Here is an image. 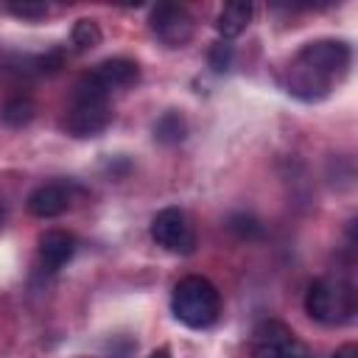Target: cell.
<instances>
[{"mask_svg":"<svg viewBox=\"0 0 358 358\" xmlns=\"http://www.w3.org/2000/svg\"><path fill=\"white\" fill-rule=\"evenodd\" d=\"M73 45L76 50H92L101 45V28L95 20H78L73 25Z\"/></svg>","mask_w":358,"mask_h":358,"instance_id":"5bb4252c","label":"cell"},{"mask_svg":"<svg viewBox=\"0 0 358 358\" xmlns=\"http://www.w3.org/2000/svg\"><path fill=\"white\" fill-rule=\"evenodd\" d=\"M87 76H90L92 84H98L106 95H112V92H123V90H129L131 84H137L140 67H137V62H131V59H126V56H115V59H103L101 64H95Z\"/></svg>","mask_w":358,"mask_h":358,"instance_id":"9c48e42d","label":"cell"},{"mask_svg":"<svg viewBox=\"0 0 358 358\" xmlns=\"http://www.w3.org/2000/svg\"><path fill=\"white\" fill-rule=\"evenodd\" d=\"M352 50L341 39H313L296 50L285 70V90L299 101H322L347 76Z\"/></svg>","mask_w":358,"mask_h":358,"instance_id":"6da1fadb","label":"cell"},{"mask_svg":"<svg viewBox=\"0 0 358 358\" xmlns=\"http://www.w3.org/2000/svg\"><path fill=\"white\" fill-rule=\"evenodd\" d=\"M229 229H235L241 238H249V235L257 232L260 227H257V221H255L252 215H235V218L229 221Z\"/></svg>","mask_w":358,"mask_h":358,"instance_id":"e0dca14e","label":"cell"},{"mask_svg":"<svg viewBox=\"0 0 358 358\" xmlns=\"http://www.w3.org/2000/svg\"><path fill=\"white\" fill-rule=\"evenodd\" d=\"M333 358H358V347L350 341V344H341L336 352H333Z\"/></svg>","mask_w":358,"mask_h":358,"instance_id":"ac0fdd59","label":"cell"},{"mask_svg":"<svg viewBox=\"0 0 358 358\" xmlns=\"http://www.w3.org/2000/svg\"><path fill=\"white\" fill-rule=\"evenodd\" d=\"M112 123V106H109V95L92 84V78L84 73L76 87L73 95L64 106V120L62 126L73 134V137H95L101 134L106 126Z\"/></svg>","mask_w":358,"mask_h":358,"instance_id":"7a4b0ae2","label":"cell"},{"mask_svg":"<svg viewBox=\"0 0 358 358\" xmlns=\"http://www.w3.org/2000/svg\"><path fill=\"white\" fill-rule=\"evenodd\" d=\"M148 358H171V352H168V347H157V350H154Z\"/></svg>","mask_w":358,"mask_h":358,"instance_id":"d6986e66","label":"cell"},{"mask_svg":"<svg viewBox=\"0 0 358 358\" xmlns=\"http://www.w3.org/2000/svg\"><path fill=\"white\" fill-rule=\"evenodd\" d=\"M252 358H310V355L308 347L294 336V330L285 322L268 319L255 327Z\"/></svg>","mask_w":358,"mask_h":358,"instance_id":"5b68a950","label":"cell"},{"mask_svg":"<svg viewBox=\"0 0 358 358\" xmlns=\"http://www.w3.org/2000/svg\"><path fill=\"white\" fill-rule=\"evenodd\" d=\"M151 238L157 241V246L173 255H190L196 249L193 224L179 207H165L151 218Z\"/></svg>","mask_w":358,"mask_h":358,"instance_id":"8992f818","label":"cell"},{"mask_svg":"<svg viewBox=\"0 0 358 358\" xmlns=\"http://www.w3.org/2000/svg\"><path fill=\"white\" fill-rule=\"evenodd\" d=\"M8 11L22 20H39L48 14V6L45 3H14V6H8Z\"/></svg>","mask_w":358,"mask_h":358,"instance_id":"2e32d148","label":"cell"},{"mask_svg":"<svg viewBox=\"0 0 358 358\" xmlns=\"http://www.w3.org/2000/svg\"><path fill=\"white\" fill-rule=\"evenodd\" d=\"M34 112H36V106H34V101L28 95H11L0 106V117L8 126H25L34 117Z\"/></svg>","mask_w":358,"mask_h":358,"instance_id":"7c38bea8","label":"cell"},{"mask_svg":"<svg viewBox=\"0 0 358 358\" xmlns=\"http://www.w3.org/2000/svg\"><path fill=\"white\" fill-rule=\"evenodd\" d=\"M0 218H3V207H0Z\"/></svg>","mask_w":358,"mask_h":358,"instance_id":"ffe728a7","label":"cell"},{"mask_svg":"<svg viewBox=\"0 0 358 358\" xmlns=\"http://www.w3.org/2000/svg\"><path fill=\"white\" fill-rule=\"evenodd\" d=\"M76 196H78V187L70 185V182H48V185H39L31 196H28V213L36 215V218H56L62 213H67L73 204H76Z\"/></svg>","mask_w":358,"mask_h":358,"instance_id":"ba28073f","label":"cell"},{"mask_svg":"<svg viewBox=\"0 0 358 358\" xmlns=\"http://www.w3.org/2000/svg\"><path fill=\"white\" fill-rule=\"evenodd\" d=\"M171 310L182 324L193 330H204L213 327L221 316V294L207 277L187 274L173 285Z\"/></svg>","mask_w":358,"mask_h":358,"instance_id":"3957f363","label":"cell"},{"mask_svg":"<svg viewBox=\"0 0 358 358\" xmlns=\"http://www.w3.org/2000/svg\"><path fill=\"white\" fill-rule=\"evenodd\" d=\"M151 31L157 34L159 42H165L168 48H182L193 39L196 22L187 14V8L173 6V3H159L151 8Z\"/></svg>","mask_w":358,"mask_h":358,"instance_id":"52a82bcc","label":"cell"},{"mask_svg":"<svg viewBox=\"0 0 358 358\" xmlns=\"http://www.w3.org/2000/svg\"><path fill=\"white\" fill-rule=\"evenodd\" d=\"M229 62H232V48H229L227 42H215V45L210 48V67H213L215 73H224V70L229 67Z\"/></svg>","mask_w":358,"mask_h":358,"instance_id":"9a60e30c","label":"cell"},{"mask_svg":"<svg viewBox=\"0 0 358 358\" xmlns=\"http://www.w3.org/2000/svg\"><path fill=\"white\" fill-rule=\"evenodd\" d=\"M185 131H187V123H185V117L179 115V112H165L157 123H154V137L159 140V143H179V140H185Z\"/></svg>","mask_w":358,"mask_h":358,"instance_id":"4fadbf2b","label":"cell"},{"mask_svg":"<svg viewBox=\"0 0 358 358\" xmlns=\"http://www.w3.org/2000/svg\"><path fill=\"white\" fill-rule=\"evenodd\" d=\"M305 310L319 324H327V327L347 324L355 316V291L341 277H322L310 282L305 294Z\"/></svg>","mask_w":358,"mask_h":358,"instance_id":"277c9868","label":"cell"},{"mask_svg":"<svg viewBox=\"0 0 358 358\" xmlns=\"http://www.w3.org/2000/svg\"><path fill=\"white\" fill-rule=\"evenodd\" d=\"M252 3H227L218 17H215V31L224 36V39H235L246 31V25L252 22Z\"/></svg>","mask_w":358,"mask_h":358,"instance_id":"8fae6325","label":"cell"},{"mask_svg":"<svg viewBox=\"0 0 358 358\" xmlns=\"http://www.w3.org/2000/svg\"><path fill=\"white\" fill-rule=\"evenodd\" d=\"M76 255V238L64 229H48L39 235V260L45 271H59Z\"/></svg>","mask_w":358,"mask_h":358,"instance_id":"30bf717a","label":"cell"}]
</instances>
